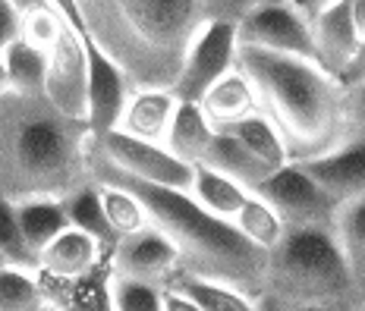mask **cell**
I'll list each match as a JSON object with an SVG mask.
<instances>
[{
    "label": "cell",
    "mask_w": 365,
    "mask_h": 311,
    "mask_svg": "<svg viewBox=\"0 0 365 311\" xmlns=\"http://www.w3.org/2000/svg\"><path fill=\"white\" fill-rule=\"evenodd\" d=\"M95 183H98V199H101L104 220H108V226H110L113 236H117V242L126 239V236H135V233H142L145 226H151L145 204L135 199L129 189L108 183V179H95Z\"/></svg>",
    "instance_id": "44dd1931"
},
{
    "label": "cell",
    "mask_w": 365,
    "mask_h": 311,
    "mask_svg": "<svg viewBox=\"0 0 365 311\" xmlns=\"http://www.w3.org/2000/svg\"><path fill=\"white\" fill-rule=\"evenodd\" d=\"M161 311H202L189 295H182L173 286H164L161 290Z\"/></svg>",
    "instance_id": "e575fe53"
},
{
    "label": "cell",
    "mask_w": 365,
    "mask_h": 311,
    "mask_svg": "<svg viewBox=\"0 0 365 311\" xmlns=\"http://www.w3.org/2000/svg\"><path fill=\"white\" fill-rule=\"evenodd\" d=\"M182 270L180 252L158 226H145L135 236H126L113 246V277L139 280L151 286H170Z\"/></svg>",
    "instance_id": "8fae6325"
},
{
    "label": "cell",
    "mask_w": 365,
    "mask_h": 311,
    "mask_svg": "<svg viewBox=\"0 0 365 311\" xmlns=\"http://www.w3.org/2000/svg\"><path fill=\"white\" fill-rule=\"evenodd\" d=\"M41 95L60 117L86 126V120H88V54H86V41L76 32H70V28L48 51Z\"/></svg>",
    "instance_id": "9c48e42d"
},
{
    "label": "cell",
    "mask_w": 365,
    "mask_h": 311,
    "mask_svg": "<svg viewBox=\"0 0 365 311\" xmlns=\"http://www.w3.org/2000/svg\"><path fill=\"white\" fill-rule=\"evenodd\" d=\"M177 104L180 101L173 97L170 88H133L126 97L123 117L117 123V132L133 135L139 142H151V145H164Z\"/></svg>",
    "instance_id": "2e32d148"
},
{
    "label": "cell",
    "mask_w": 365,
    "mask_h": 311,
    "mask_svg": "<svg viewBox=\"0 0 365 311\" xmlns=\"http://www.w3.org/2000/svg\"><path fill=\"white\" fill-rule=\"evenodd\" d=\"M233 226H237L240 236L246 239L249 246H255L258 252H264V255H268L280 242V236L287 233V226H284V220L277 217V211H274L268 201L258 199L255 192L246 195L240 214L233 217Z\"/></svg>",
    "instance_id": "d4e9b609"
},
{
    "label": "cell",
    "mask_w": 365,
    "mask_h": 311,
    "mask_svg": "<svg viewBox=\"0 0 365 311\" xmlns=\"http://www.w3.org/2000/svg\"><path fill=\"white\" fill-rule=\"evenodd\" d=\"M362 82H365V41L359 44V51H356L353 63L346 66V73H344V88H349V85H362Z\"/></svg>",
    "instance_id": "8d00e7d4"
},
{
    "label": "cell",
    "mask_w": 365,
    "mask_h": 311,
    "mask_svg": "<svg viewBox=\"0 0 365 311\" xmlns=\"http://www.w3.org/2000/svg\"><path fill=\"white\" fill-rule=\"evenodd\" d=\"M70 311H113L110 308V299H108V283H104V290H98V292H88V295H82V299H76Z\"/></svg>",
    "instance_id": "d590c367"
},
{
    "label": "cell",
    "mask_w": 365,
    "mask_h": 311,
    "mask_svg": "<svg viewBox=\"0 0 365 311\" xmlns=\"http://www.w3.org/2000/svg\"><path fill=\"white\" fill-rule=\"evenodd\" d=\"M16 220H19V230L26 246L35 252H41L51 239H57L60 233L66 230V214H63V201L57 199H29L16 204Z\"/></svg>",
    "instance_id": "603a6c76"
},
{
    "label": "cell",
    "mask_w": 365,
    "mask_h": 311,
    "mask_svg": "<svg viewBox=\"0 0 365 311\" xmlns=\"http://www.w3.org/2000/svg\"><path fill=\"white\" fill-rule=\"evenodd\" d=\"M86 54H88V120H86V126H88L91 139H101V135L117 129L133 85L120 73V66L104 51H98L88 38H86Z\"/></svg>",
    "instance_id": "7c38bea8"
},
{
    "label": "cell",
    "mask_w": 365,
    "mask_h": 311,
    "mask_svg": "<svg viewBox=\"0 0 365 311\" xmlns=\"http://www.w3.org/2000/svg\"><path fill=\"white\" fill-rule=\"evenodd\" d=\"M237 70L252 85L258 110L287 151L315 157L334 148L346 113V88L324 66L299 57L237 48Z\"/></svg>",
    "instance_id": "3957f363"
},
{
    "label": "cell",
    "mask_w": 365,
    "mask_h": 311,
    "mask_svg": "<svg viewBox=\"0 0 365 311\" xmlns=\"http://www.w3.org/2000/svg\"><path fill=\"white\" fill-rule=\"evenodd\" d=\"M86 35L133 88H170L205 26L199 0H76Z\"/></svg>",
    "instance_id": "7a4b0ae2"
},
{
    "label": "cell",
    "mask_w": 365,
    "mask_h": 311,
    "mask_svg": "<svg viewBox=\"0 0 365 311\" xmlns=\"http://www.w3.org/2000/svg\"><path fill=\"white\" fill-rule=\"evenodd\" d=\"M299 167L337 208L365 195V139L334 145L315 157H306Z\"/></svg>",
    "instance_id": "4fadbf2b"
},
{
    "label": "cell",
    "mask_w": 365,
    "mask_h": 311,
    "mask_svg": "<svg viewBox=\"0 0 365 311\" xmlns=\"http://www.w3.org/2000/svg\"><path fill=\"white\" fill-rule=\"evenodd\" d=\"M264 0H199V10L205 22H227V26H237L242 16L255 10Z\"/></svg>",
    "instance_id": "d6a6232c"
},
{
    "label": "cell",
    "mask_w": 365,
    "mask_h": 311,
    "mask_svg": "<svg viewBox=\"0 0 365 311\" xmlns=\"http://www.w3.org/2000/svg\"><path fill=\"white\" fill-rule=\"evenodd\" d=\"M0 255L10 268H22V270H32L38 274V258L35 252L26 246L19 230V220H16V204L0 199Z\"/></svg>",
    "instance_id": "f546056e"
},
{
    "label": "cell",
    "mask_w": 365,
    "mask_h": 311,
    "mask_svg": "<svg viewBox=\"0 0 365 311\" xmlns=\"http://www.w3.org/2000/svg\"><path fill=\"white\" fill-rule=\"evenodd\" d=\"M0 60H4L10 92H16V95H41L48 54L35 51L32 44H26L22 38H13V41L0 51Z\"/></svg>",
    "instance_id": "484cf974"
},
{
    "label": "cell",
    "mask_w": 365,
    "mask_h": 311,
    "mask_svg": "<svg viewBox=\"0 0 365 311\" xmlns=\"http://www.w3.org/2000/svg\"><path fill=\"white\" fill-rule=\"evenodd\" d=\"M63 32H66V22L60 19L51 6H41V10H32V13H26V16H19V38L26 44H32L35 51H41V54H48Z\"/></svg>",
    "instance_id": "1f68e13d"
},
{
    "label": "cell",
    "mask_w": 365,
    "mask_h": 311,
    "mask_svg": "<svg viewBox=\"0 0 365 311\" xmlns=\"http://www.w3.org/2000/svg\"><path fill=\"white\" fill-rule=\"evenodd\" d=\"M356 110H359V117L365 120V82L359 85V92H356Z\"/></svg>",
    "instance_id": "60d3db41"
},
{
    "label": "cell",
    "mask_w": 365,
    "mask_h": 311,
    "mask_svg": "<svg viewBox=\"0 0 365 311\" xmlns=\"http://www.w3.org/2000/svg\"><path fill=\"white\" fill-rule=\"evenodd\" d=\"M91 135L44 95H0V199H57L91 183Z\"/></svg>",
    "instance_id": "6da1fadb"
},
{
    "label": "cell",
    "mask_w": 365,
    "mask_h": 311,
    "mask_svg": "<svg viewBox=\"0 0 365 311\" xmlns=\"http://www.w3.org/2000/svg\"><path fill=\"white\" fill-rule=\"evenodd\" d=\"M51 308V299L44 292L41 280L32 270L0 268V311H44Z\"/></svg>",
    "instance_id": "83f0119b"
},
{
    "label": "cell",
    "mask_w": 365,
    "mask_h": 311,
    "mask_svg": "<svg viewBox=\"0 0 365 311\" xmlns=\"http://www.w3.org/2000/svg\"><path fill=\"white\" fill-rule=\"evenodd\" d=\"M346 258L324 226H287L268 252L264 286L296 305H324L349 286Z\"/></svg>",
    "instance_id": "5b68a950"
},
{
    "label": "cell",
    "mask_w": 365,
    "mask_h": 311,
    "mask_svg": "<svg viewBox=\"0 0 365 311\" xmlns=\"http://www.w3.org/2000/svg\"><path fill=\"white\" fill-rule=\"evenodd\" d=\"M44 4L51 6V10L57 13L60 19L66 22V28H70V32H76L82 38V41H86V22H82V13H79V4H76V0H44Z\"/></svg>",
    "instance_id": "836d02e7"
},
{
    "label": "cell",
    "mask_w": 365,
    "mask_h": 311,
    "mask_svg": "<svg viewBox=\"0 0 365 311\" xmlns=\"http://www.w3.org/2000/svg\"><path fill=\"white\" fill-rule=\"evenodd\" d=\"M63 214H66V223H70L73 230H79V233H86V236H91L98 246L104 248V252H113V246H117V236L110 233L108 220H104V211H101V199H98V183H95V179L66 195V199H63Z\"/></svg>",
    "instance_id": "7402d4cb"
},
{
    "label": "cell",
    "mask_w": 365,
    "mask_h": 311,
    "mask_svg": "<svg viewBox=\"0 0 365 311\" xmlns=\"http://www.w3.org/2000/svg\"><path fill=\"white\" fill-rule=\"evenodd\" d=\"M91 157L101 167L120 173L126 179L158 189H173V192H189L192 189V173L195 167L173 157L164 145H151L139 142L123 132H108L101 139H91Z\"/></svg>",
    "instance_id": "8992f818"
},
{
    "label": "cell",
    "mask_w": 365,
    "mask_h": 311,
    "mask_svg": "<svg viewBox=\"0 0 365 311\" xmlns=\"http://www.w3.org/2000/svg\"><path fill=\"white\" fill-rule=\"evenodd\" d=\"M10 92V82H6V70H4V60H0V95Z\"/></svg>",
    "instance_id": "7bdbcfd3"
},
{
    "label": "cell",
    "mask_w": 365,
    "mask_h": 311,
    "mask_svg": "<svg viewBox=\"0 0 365 311\" xmlns=\"http://www.w3.org/2000/svg\"><path fill=\"white\" fill-rule=\"evenodd\" d=\"M189 195H192V201L199 204L205 214L233 223V217L240 214L242 201H246L249 189H242L240 183H233V179L224 176V173L208 170V167L195 164L192 189H189Z\"/></svg>",
    "instance_id": "ffe728a7"
},
{
    "label": "cell",
    "mask_w": 365,
    "mask_h": 311,
    "mask_svg": "<svg viewBox=\"0 0 365 311\" xmlns=\"http://www.w3.org/2000/svg\"><path fill=\"white\" fill-rule=\"evenodd\" d=\"M252 192L277 211L284 226H322L324 217L337 214V204L312 183L299 164H287L274 170Z\"/></svg>",
    "instance_id": "30bf717a"
},
{
    "label": "cell",
    "mask_w": 365,
    "mask_h": 311,
    "mask_svg": "<svg viewBox=\"0 0 365 311\" xmlns=\"http://www.w3.org/2000/svg\"><path fill=\"white\" fill-rule=\"evenodd\" d=\"M237 66V26L205 22L192 38L170 92L182 104H199L211 85H217Z\"/></svg>",
    "instance_id": "ba28073f"
},
{
    "label": "cell",
    "mask_w": 365,
    "mask_h": 311,
    "mask_svg": "<svg viewBox=\"0 0 365 311\" xmlns=\"http://www.w3.org/2000/svg\"><path fill=\"white\" fill-rule=\"evenodd\" d=\"M44 311H57V308H54V305H51V308H44Z\"/></svg>",
    "instance_id": "f6af8a7d"
},
{
    "label": "cell",
    "mask_w": 365,
    "mask_h": 311,
    "mask_svg": "<svg viewBox=\"0 0 365 311\" xmlns=\"http://www.w3.org/2000/svg\"><path fill=\"white\" fill-rule=\"evenodd\" d=\"M312 41H315V57L331 75L344 82L346 66L353 63L356 51H359V35H356L353 16H349V0L324 6L322 13L309 19Z\"/></svg>",
    "instance_id": "5bb4252c"
},
{
    "label": "cell",
    "mask_w": 365,
    "mask_h": 311,
    "mask_svg": "<svg viewBox=\"0 0 365 311\" xmlns=\"http://www.w3.org/2000/svg\"><path fill=\"white\" fill-rule=\"evenodd\" d=\"M10 4V10L16 13V16H26V13H32V10H41V6H48L44 0H6Z\"/></svg>",
    "instance_id": "f35d334b"
},
{
    "label": "cell",
    "mask_w": 365,
    "mask_h": 311,
    "mask_svg": "<svg viewBox=\"0 0 365 311\" xmlns=\"http://www.w3.org/2000/svg\"><path fill=\"white\" fill-rule=\"evenodd\" d=\"M337 246L353 277H365V195L337 208Z\"/></svg>",
    "instance_id": "f1b7e54d"
},
{
    "label": "cell",
    "mask_w": 365,
    "mask_h": 311,
    "mask_svg": "<svg viewBox=\"0 0 365 311\" xmlns=\"http://www.w3.org/2000/svg\"><path fill=\"white\" fill-rule=\"evenodd\" d=\"M287 311H334L328 305H296V308H287Z\"/></svg>",
    "instance_id": "b9f144b4"
},
{
    "label": "cell",
    "mask_w": 365,
    "mask_h": 311,
    "mask_svg": "<svg viewBox=\"0 0 365 311\" xmlns=\"http://www.w3.org/2000/svg\"><path fill=\"white\" fill-rule=\"evenodd\" d=\"M217 132H227L240 142L249 154H255L262 164H268L271 170H280V167L290 164V151H287L280 132L274 129L262 113H252V117L240 120V123L227 126V129H217Z\"/></svg>",
    "instance_id": "cb8c5ba5"
},
{
    "label": "cell",
    "mask_w": 365,
    "mask_h": 311,
    "mask_svg": "<svg viewBox=\"0 0 365 311\" xmlns=\"http://www.w3.org/2000/svg\"><path fill=\"white\" fill-rule=\"evenodd\" d=\"M88 167H91V179H108V183L123 186L145 204L151 226H158L177 246L182 261L180 274L217 280V283L237 286L246 295L255 286H264L268 255L258 252L255 246H249L233 223L205 214L189 192H173V189H158L126 179L120 173L108 170V167H101L91 154H88Z\"/></svg>",
    "instance_id": "277c9868"
},
{
    "label": "cell",
    "mask_w": 365,
    "mask_h": 311,
    "mask_svg": "<svg viewBox=\"0 0 365 311\" xmlns=\"http://www.w3.org/2000/svg\"><path fill=\"white\" fill-rule=\"evenodd\" d=\"M302 4V16L306 19H312L315 13H322L324 6H331V4H340V0H299Z\"/></svg>",
    "instance_id": "ab89813d"
},
{
    "label": "cell",
    "mask_w": 365,
    "mask_h": 311,
    "mask_svg": "<svg viewBox=\"0 0 365 311\" xmlns=\"http://www.w3.org/2000/svg\"><path fill=\"white\" fill-rule=\"evenodd\" d=\"M161 290L164 286L139 283V280L110 277L108 299L113 311H161Z\"/></svg>",
    "instance_id": "4dcf8cb0"
},
{
    "label": "cell",
    "mask_w": 365,
    "mask_h": 311,
    "mask_svg": "<svg viewBox=\"0 0 365 311\" xmlns=\"http://www.w3.org/2000/svg\"><path fill=\"white\" fill-rule=\"evenodd\" d=\"M170 286L180 290L182 295H189L202 311H258L252 305V299L246 292H240L237 286L217 283V280H208V277L177 274L170 280Z\"/></svg>",
    "instance_id": "4316f807"
},
{
    "label": "cell",
    "mask_w": 365,
    "mask_h": 311,
    "mask_svg": "<svg viewBox=\"0 0 365 311\" xmlns=\"http://www.w3.org/2000/svg\"><path fill=\"white\" fill-rule=\"evenodd\" d=\"M101 255L104 248L95 239L66 226L57 239H51L38 252V274L57 280V283H79L98 268Z\"/></svg>",
    "instance_id": "9a60e30c"
},
{
    "label": "cell",
    "mask_w": 365,
    "mask_h": 311,
    "mask_svg": "<svg viewBox=\"0 0 365 311\" xmlns=\"http://www.w3.org/2000/svg\"><path fill=\"white\" fill-rule=\"evenodd\" d=\"M199 107L205 113V120H208L215 129H227V126H233V123H240V120L258 113V101H255L252 85L246 82V75L233 66L217 85H211L208 92H205Z\"/></svg>",
    "instance_id": "e0dca14e"
},
{
    "label": "cell",
    "mask_w": 365,
    "mask_h": 311,
    "mask_svg": "<svg viewBox=\"0 0 365 311\" xmlns=\"http://www.w3.org/2000/svg\"><path fill=\"white\" fill-rule=\"evenodd\" d=\"M211 139H215V126L205 120V113L199 104H177L173 110V120H170V129H167V139H164V148L170 151L173 157L186 164H199L208 151Z\"/></svg>",
    "instance_id": "d6986e66"
},
{
    "label": "cell",
    "mask_w": 365,
    "mask_h": 311,
    "mask_svg": "<svg viewBox=\"0 0 365 311\" xmlns=\"http://www.w3.org/2000/svg\"><path fill=\"white\" fill-rule=\"evenodd\" d=\"M349 16H353L356 35H359V44L365 41V0H349Z\"/></svg>",
    "instance_id": "74e56055"
},
{
    "label": "cell",
    "mask_w": 365,
    "mask_h": 311,
    "mask_svg": "<svg viewBox=\"0 0 365 311\" xmlns=\"http://www.w3.org/2000/svg\"><path fill=\"white\" fill-rule=\"evenodd\" d=\"M237 48H255L268 51V54L299 57L318 63L309 19L302 16L299 6L287 4V0H264L249 16H242L237 22Z\"/></svg>",
    "instance_id": "52a82bcc"
},
{
    "label": "cell",
    "mask_w": 365,
    "mask_h": 311,
    "mask_svg": "<svg viewBox=\"0 0 365 311\" xmlns=\"http://www.w3.org/2000/svg\"><path fill=\"white\" fill-rule=\"evenodd\" d=\"M4 264H6V261H4V255H0V268H4Z\"/></svg>",
    "instance_id": "ee69618b"
},
{
    "label": "cell",
    "mask_w": 365,
    "mask_h": 311,
    "mask_svg": "<svg viewBox=\"0 0 365 311\" xmlns=\"http://www.w3.org/2000/svg\"><path fill=\"white\" fill-rule=\"evenodd\" d=\"M199 164L208 167V170H217V173H224V176H230L233 183H240L242 189H249V192H252L255 186H262L274 173L268 164H262L255 154H249L233 135L217 132V129H215V139H211V145Z\"/></svg>",
    "instance_id": "ac0fdd59"
}]
</instances>
